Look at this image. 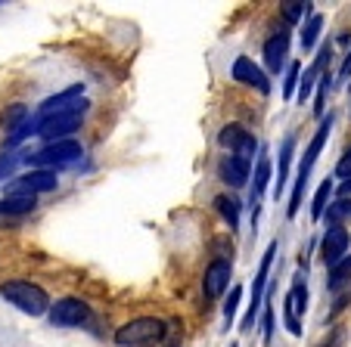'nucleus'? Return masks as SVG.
<instances>
[{"label":"nucleus","instance_id":"obj_3","mask_svg":"<svg viewBox=\"0 0 351 347\" xmlns=\"http://www.w3.org/2000/svg\"><path fill=\"white\" fill-rule=\"evenodd\" d=\"M168 338V322L159 316H137L115 329V344L119 347H156Z\"/></svg>","mask_w":351,"mask_h":347},{"label":"nucleus","instance_id":"obj_2","mask_svg":"<svg viewBox=\"0 0 351 347\" xmlns=\"http://www.w3.org/2000/svg\"><path fill=\"white\" fill-rule=\"evenodd\" d=\"M0 298L7 304H13L16 310H22L25 316H44L53 307V301H50V295L44 288L28 279H7L0 285Z\"/></svg>","mask_w":351,"mask_h":347},{"label":"nucleus","instance_id":"obj_28","mask_svg":"<svg viewBox=\"0 0 351 347\" xmlns=\"http://www.w3.org/2000/svg\"><path fill=\"white\" fill-rule=\"evenodd\" d=\"M239 298H243V288L233 285V288H230V298H227V304H224V326H227V329H230V326H233V320H237Z\"/></svg>","mask_w":351,"mask_h":347},{"label":"nucleus","instance_id":"obj_17","mask_svg":"<svg viewBox=\"0 0 351 347\" xmlns=\"http://www.w3.org/2000/svg\"><path fill=\"white\" fill-rule=\"evenodd\" d=\"M249 170H252V162H245V158H239V155H224L218 164V177L224 180L227 186L239 190V186L249 183Z\"/></svg>","mask_w":351,"mask_h":347},{"label":"nucleus","instance_id":"obj_1","mask_svg":"<svg viewBox=\"0 0 351 347\" xmlns=\"http://www.w3.org/2000/svg\"><path fill=\"white\" fill-rule=\"evenodd\" d=\"M332 125H336V112H330V115H324V121L317 125V131H314L311 143H308L305 155H302V162H298V174H295V183H292V196H289V205H286V214L295 217L298 208H302V196H305V183L311 180V170L314 164H317L320 152H324L326 140H330V131Z\"/></svg>","mask_w":351,"mask_h":347},{"label":"nucleus","instance_id":"obj_21","mask_svg":"<svg viewBox=\"0 0 351 347\" xmlns=\"http://www.w3.org/2000/svg\"><path fill=\"white\" fill-rule=\"evenodd\" d=\"M336 192V186H332V180L326 177L324 183L317 186V192H314V198H311V220H324V214H326V208H330V196Z\"/></svg>","mask_w":351,"mask_h":347},{"label":"nucleus","instance_id":"obj_23","mask_svg":"<svg viewBox=\"0 0 351 347\" xmlns=\"http://www.w3.org/2000/svg\"><path fill=\"white\" fill-rule=\"evenodd\" d=\"M326 220V229L330 227H345V223H351V198H336V202L326 208L324 214Z\"/></svg>","mask_w":351,"mask_h":347},{"label":"nucleus","instance_id":"obj_27","mask_svg":"<svg viewBox=\"0 0 351 347\" xmlns=\"http://www.w3.org/2000/svg\"><path fill=\"white\" fill-rule=\"evenodd\" d=\"M280 13H283L286 22H298L311 16V3H280Z\"/></svg>","mask_w":351,"mask_h":347},{"label":"nucleus","instance_id":"obj_14","mask_svg":"<svg viewBox=\"0 0 351 347\" xmlns=\"http://www.w3.org/2000/svg\"><path fill=\"white\" fill-rule=\"evenodd\" d=\"M274 162L265 149L258 155V164H255V183H252V196H249V205H252V227H258V214H261V198H265L267 186L274 183Z\"/></svg>","mask_w":351,"mask_h":347},{"label":"nucleus","instance_id":"obj_7","mask_svg":"<svg viewBox=\"0 0 351 347\" xmlns=\"http://www.w3.org/2000/svg\"><path fill=\"white\" fill-rule=\"evenodd\" d=\"M87 115V103L81 99L75 109L62 112V115H56V118L44 121V125H38V137L47 140V143H60V140H72L75 131H81V121H84Z\"/></svg>","mask_w":351,"mask_h":347},{"label":"nucleus","instance_id":"obj_31","mask_svg":"<svg viewBox=\"0 0 351 347\" xmlns=\"http://www.w3.org/2000/svg\"><path fill=\"white\" fill-rule=\"evenodd\" d=\"M336 177H345V180L351 177V149H345L342 158L336 162Z\"/></svg>","mask_w":351,"mask_h":347},{"label":"nucleus","instance_id":"obj_10","mask_svg":"<svg viewBox=\"0 0 351 347\" xmlns=\"http://www.w3.org/2000/svg\"><path fill=\"white\" fill-rule=\"evenodd\" d=\"M47 316H50V326H56V329L87 326L90 322V304L81 301V298H60Z\"/></svg>","mask_w":351,"mask_h":347},{"label":"nucleus","instance_id":"obj_18","mask_svg":"<svg viewBox=\"0 0 351 347\" xmlns=\"http://www.w3.org/2000/svg\"><path fill=\"white\" fill-rule=\"evenodd\" d=\"M292 155H295V133L280 143V155H277V180H274V196H283L286 183H289V164H292Z\"/></svg>","mask_w":351,"mask_h":347},{"label":"nucleus","instance_id":"obj_19","mask_svg":"<svg viewBox=\"0 0 351 347\" xmlns=\"http://www.w3.org/2000/svg\"><path fill=\"white\" fill-rule=\"evenodd\" d=\"M34 208H38V196H3L0 198V214H7V217L32 214Z\"/></svg>","mask_w":351,"mask_h":347},{"label":"nucleus","instance_id":"obj_32","mask_svg":"<svg viewBox=\"0 0 351 347\" xmlns=\"http://www.w3.org/2000/svg\"><path fill=\"white\" fill-rule=\"evenodd\" d=\"M348 81H351V50L345 53L342 68H339V84H348Z\"/></svg>","mask_w":351,"mask_h":347},{"label":"nucleus","instance_id":"obj_11","mask_svg":"<svg viewBox=\"0 0 351 347\" xmlns=\"http://www.w3.org/2000/svg\"><path fill=\"white\" fill-rule=\"evenodd\" d=\"M81 99H84V84H72V87H66V90L53 93V97H47L44 103L38 105V112H34V125H44V121L56 118L62 112L75 109Z\"/></svg>","mask_w":351,"mask_h":347},{"label":"nucleus","instance_id":"obj_8","mask_svg":"<svg viewBox=\"0 0 351 347\" xmlns=\"http://www.w3.org/2000/svg\"><path fill=\"white\" fill-rule=\"evenodd\" d=\"M60 177L56 170H28L22 177H13L3 186V196H38V192H53Z\"/></svg>","mask_w":351,"mask_h":347},{"label":"nucleus","instance_id":"obj_9","mask_svg":"<svg viewBox=\"0 0 351 347\" xmlns=\"http://www.w3.org/2000/svg\"><path fill=\"white\" fill-rule=\"evenodd\" d=\"M218 146L227 149L230 155H239L245 162H255V152H258V140L252 131H245L243 125H224L218 131Z\"/></svg>","mask_w":351,"mask_h":347},{"label":"nucleus","instance_id":"obj_12","mask_svg":"<svg viewBox=\"0 0 351 347\" xmlns=\"http://www.w3.org/2000/svg\"><path fill=\"white\" fill-rule=\"evenodd\" d=\"M230 279H233V261L215 257L206 267V273H202V295H206V301H218L230 288Z\"/></svg>","mask_w":351,"mask_h":347},{"label":"nucleus","instance_id":"obj_6","mask_svg":"<svg viewBox=\"0 0 351 347\" xmlns=\"http://www.w3.org/2000/svg\"><path fill=\"white\" fill-rule=\"evenodd\" d=\"M308 270H298L295 279H292V288L286 292L283 298V320H286V329L292 335H302V316L308 310Z\"/></svg>","mask_w":351,"mask_h":347},{"label":"nucleus","instance_id":"obj_5","mask_svg":"<svg viewBox=\"0 0 351 347\" xmlns=\"http://www.w3.org/2000/svg\"><path fill=\"white\" fill-rule=\"evenodd\" d=\"M274 257H277V242H271V245H267V251L261 255L258 273H255V279H252V304H249V310H245L243 322H239V332H252V329H255V320H258L261 310H265V304H267V276H271Z\"/></svg>","mask_w":351,"mask_h":347},{"label":"nucleus","instance_id":"obj_13","mask_svg":"<svg viewBox=\"0 0 351 347\" xmlns=\"http://www.w3.org/2000/svg\"><path fill=\"white\" fill-rule=\"evenodd\" d=\"M289 44H292V34L289 28H280V31H274L271 38L265 40V47H261V56H265V66L271 75H280L286 66V60H289Z\"/></svg>","mask_w":351,"mask_h":347},{"label":"nucleus","instance_id":"obj_24","mask_svg":"<svg viewBox=\"0 0 351 347\" xmlns=\"http://www.w3.org/2000/svg\"><path fill=\"white\" fill-rule=\"evenodd\" d=\"M345 285H351V255L345 261H339L336 267H330V276H326V288L330 292H342Z\"/></svg>","mask_w":351,"mask_h":347},{"label":"nucleus","instance_id":"obj_25","mask_svg":"<svg viewBox=\"0 0 351 347\" xmlns=\"http://www.w3.org/2000/svg\"><path fill=\"white\" fill-rule=\"evenodd\" d=\"M320 31H324V16L311 13L308 22L302 25V34H298V38H302V47H305V50H314V44L320 40Z\"/></svg>","mask_w":351,"mask_h":347},{"label":"nucleus","instance_id":"obj_26","mask_svg":"<svg viewBox=\"0 0 351 347\" xmlns=\"http://www.w3.org/2000/svg\"><path fill=\"white\" fill-rule=\"evenodd\" d=\"M298 84H302V66H298V62H289L286 78H283V99H286V103H289V99H295Z\"/></svg>","mask_w":351,"mask_h":347},{"label":"nucleus","instance_id":"obj_33","mask_svg":"<svg viewBox=\"0 0 351 347\" xmlns=\"http://www.w3.org/2000/svg\"><path fill=\"white\" fill-rule=\"evenodd\" d=\"M336 196H339V198H351V177L345 180L342 186H339V190H336Z\"/></svg>","mask_w":351,"mask_h":347},{"label":"nucleus","instance_id":"obj_29","mask_svg":"<svg viewBox=\"0 0 351 347\" xmlns=\"http://www.w3.org/2000/svg\"><path fill=\"white\" fill-rule=\"evenodd\" d=\"M19 162H25V152H7L3 149V155H0V180H7Z\"/></svg>","mask_w":351,"mask_h":347},{"label":"nucleus","instance_id":"obj_34","mask_svg":"<svg viewBox=\"0 0 351 347\" xmlns=\"http://www.w3.org/2000/svg\"><path fill=\"white\" fill-rule=\"evenodd\" d=\"M230 347H237V344H230Z\"/></svg>","mask_w":351,"mask_h":347},{"label":"nucleus","instance_id":"obj_4","mask_svg":"<svg viewBox=\"0 0 351 347\" xmlns=\"http://www.w3.org/2000/svg\"><path fill=\"white\" fill-rule=\"evenodd\" d=\"M81 155H84V146L72 137L60 140V143H47L38 152H25V164H32V170H56L66 168V164H75Z\"/></svg>","mask_w":351,"mask_h":347},{"label":"nucleus","instance_id":"obj_22","mask_svg":"<svg viewBox=\"0 0 351 347\" xmlns=\"http://www.w3.org/2000/svg\"><path fill=\"white\" fill-rule=\"evenodd\" d=\"M215 211H218V214L224 217L227 223H230V233L239 227V211H243L239 198H233V196H215Z\"/></svg>","mask_w":351,"mask_h":347},{"label":"nucleus","instance_id":"obj_16","mask_svg":"<svg viewBox=\"0 0 351 347\" xmlns=\"http://www.w3.org/2000/svg\"><path fill=\"white\" fill-rule=\"evenodd\" d=\"M348 245H351V236L345 227H330L320 239V257H324L326 267H336L339 261L348 257Z\"/></svg>","mask_w":351,"mask_h":347},{"label":"nucleus","instance_id":"obj_15","mask_svg":"<svg viewBox=\"0 0 351 347\" xmlns=\"http://www.w3.org/2000/svg\"><path fill=\"white\" fill-rule=\"evenodd\" d=\"M230 75L237 84L255 87L258 93H271V78H267V75L261 72V66H255V60H249V56H237L230 66Z\"/></svg>","mask_w":351,"mask_h":347},{"label":"nucleus","instance_id":"obj_20","mask_svg":"<svg viewBox=\"0 0 351 347\" xmlns=\"http://www.w3.org/2000/svg\"><path fill=\"white\" fill-rule=\"evenodd\" d=\"M32 121V115H28V105L25 103H13L7 109V115H3V131H7V137H13V133H19L22 127Z\"/></svg>","mask_w":351,"mask_h":347},{"label":"nucleus","instance_id":"obj_30","mask_svg":"<svg viewBox=\"0 0 351 347\" xmlns=\"http://www.w3.org/2000/svg\"><path fill=\"white\" fill-rule=\"evenodd\" d=\"M261 332H265V344H271L274 341V307L271 304H265V310H261Z\"/></svg>","mask_w":351,"mask_h":347}]
</instances>
